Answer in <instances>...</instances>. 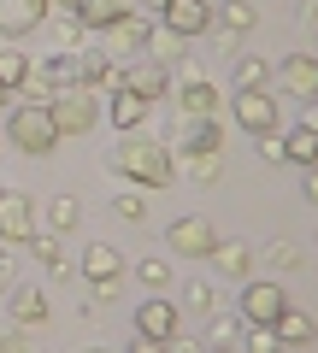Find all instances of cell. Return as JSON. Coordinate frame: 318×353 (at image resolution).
I'll use <instances>...</instances> for the list:
<instances>
[{"label":"cell","mask_w":318,"mask_h":353,"mask_svg":"<svg viewBox=\"0 0 318 353\" xmlns=\"http://www.w3.org/2000/svg\"><path fill=\"white\" fill-rule=\"evenodd\" d=\"M112 171L130 176V183H141V189H166L171 176H177V159H171L166 141H124L112 153Z\"/></svg>","instance_id":"6da1fadb"},{"label":"cell","mask_w":318,"mask_h":353,"mask_svg":"<svg viewBox=\"0 0 318 353\" xmlns=\"http://www.w3.org/2000/svg\"><path fill=\"white\" fill-rule=\"evenodd\" d=\"M6 141L24 148V153H53L65 136H59V124H53L48 101H18L12 112H6Z\"/></svg>","instance_id":"7a4b0ae2"},{"label":"cell","mask_w":318,"mask_h":353,"mask_svg":"<svg viewBox=\"0 0 318 353\" xmlns=\"http://www.w3.org/2000/svg\"><path fill=\"white\" fill-rule=\"evenodd\" d=\"M48 112H53V124H59V136H89V130L101 124V88L71 83V88H59L48 101Z\"/></svg>","instance_id":"3957f363"},{"label":"cell","mask_w":318,"mask_h":353,"mask_svg":"<svg viewBox=\"0 0 318 353\" xmlns=\"http://www.w3.org/2000/svg\"><path fill=\"white\" fill-rule=\"evenodd\" d=\"M159 24H166V36L195 41V36L212 30V0H166L159 6Z\"/></svg>","instance_id":"277c9868"},{"label":"cell","mask_w":318,"mask_h":353,"mask_svg":"<svg viewBox=\"0 0 318 353\" xmlns=\"http://www.w3.org/2000/svg\"><path fill=\"white\" fill-rule=\"evenodd\" d=\"M101 36H106V53H112V59H124V53H148L153 48V18H141L136 6H130V12L118 18V24H106Z\"/></svg>","instance_id":"5b68a950"},{"label":"cell","mask_w":318,"mask_h":353,"mask_svg":"<svg viewBox=\"0 0 318 353\" xmlns=\"http://www.w3.org/2000/svg\"><path fill=\"white\" fill-rule=\"evenodd\" d=\"M36 236V201L30 194H18V189H0V241L6 248H24V241Z\"/></svg>","instance_id":"8992f818"},{"label":"cell","mask_w":318,"mask_h":353,"mask_svg":"<svg viewBox=\"0 0 318 353\" xmlns=\"http://www.w3.org/2000/svg\"><path fill=\"white\" fill-rule=\"evenodd\" d=\"M236 124H242L248 136L277 130V94H266V88H236Z\"/></svg>","instance_id":"52a82bcc"},{"label":"cell","mask_w":318,"mask_h":353,"mask_svg":"<svg viewBox=\"0 0 318 353\" xmlns=\"http://www.w3.org/2000/svg\"><path fill=\"white\" fill-rule=\"evenodd\" d=\"M177 318H183V306L171 301V294H148V301L136 306V336H159L166 341L171 330H177Z\"/></svg>","instance_id":"ba28073f"},{"label":"cell","mask_w":318,"mask_h":353,"mask_svg":"<svg viewBox=\"0 0 318 353\" xmlns=\"http://www.w3.org/2000/svg\"><path fill=\"white\" fill-rule=\"evenodd\" d=\"M283 306H289L283 283H248V289H242V318H248V324H277Z\"/></svg>","instance_id":"9c48e42d"},{"label":"cell","mask_w":318,"mask_h":353,"mask_svg":"<svg viewBox=\"0 0 318 353\" xmlns=\"http://www.w3.org/2000/svg\"><path fill=\"white\" fill-rule=\"evenodd\" d=\"M212 248H218V230L206 224V218H177V224H171V253H183V259H206Z\"/></svg>","instance_id":"30bf717a"},{"label":"cell","mask_w":318,"mask_h":353,"mask_svg":"<svg viewBox=\"0 0 318 353\" xmlns=\"http://www.w3.org/2000/svg\"><path fill=\"white\" fill-rule=\"evenodd\" d=\"M277 83H283V94H295V101H312L318 94V59L312 53H289V59L277 65Z\"/></svg>","instance_id":"8fae6325"},{"label":"cell","mask_w":318,"mask_h":353,"mask_svg":"<svg viewBox=\"0 0 318 353\" xmlns=\"http://www.w3.org/2000/svg\"><path fill=\"white\" fill-rule=\"evenodd\" d=\"M118 88H136L141 101L153 106V101L171 88V65H166V59H136V65L124 71V83H118Z\"/></svg>","instance_id":"7c38bea8"},{"label":"cell","mask_w":318,"mask_h":353,"mask_svg":"<svg viewBox=\"0 0 318 353\" xmlns=\"http://www.w3.org/2000/svg\"><path fill=\"white\" fill-rule=\"evenodd\" d=\"M218 148H224V124H218V118H183V130H177V153L201 159V153H218Z\"/></svg>","instance_id":"4fadbf2b"},{"label":"cell","mask_w":318,"mask_h":353,"mask_svg":"<svg viewBox=\"0 0 318 353\" xmlns=\"http://www.w3.org/2000/svg\"><path fill=\"white\" fill-rule=\"evenodd\" d=\"M77 265H83V277H89V283H124V253H118L112 241H89Z\"/></svg>","instance_id":"5bb4252c"},{"label":"cell","mask_w":318,"mask_h":353,"mask_svg":"<svg viewBox=\"0 0 318 353\" xmlns=\"http://www.w3.org/2000/svg\"><path fill=\"white\" fill-rule=\"evenodd\" d=\"M6 301H12V324H18V330L48 324V294H41L36 283H18V289H6Z\"/></svg>","instance_id":"9a60e30c"},{"label":"cell","mask_w":318,"mask_h":353,"mask_svg":"<svg viewBox=\"0 0 318 353\" xmlns=\"http://www.w3.org/2000/svg\"><path fill=\"white\" fill-rule=\"evenodd\" d=\"M41 18H48L41 0H0V36H30Z\"/></svg>","instance_id":"2e32d148"},{"label":"cell","mask_w":318,"mask_h":353,"mask_svg":"<svg viewBox=\"0 0 318 353\" xmlns=\"http://www.w3.org/2000/svg\"><path fill=\"white\" fill-rule=\"evenodd\" d=\"M183 118H218V83L212 77H195V83H177Z\"/></svg>","instance_id":"e0dca14e"},{"label":"cell","mask_w":318,"mask_h":353,"mask_svg":"<svg viewBox=\"0 0 318 353\" xmlns=\"http://www.w3.org/2000/svg\"><path fill=\"white\" fill-rule=\"evenodd\" d=\"M77 65H83V83H89V88H118V83H124V71H118V59L106 48H83Z\"/></svg>","instance_id":"ac0fdd59"},{"label":"cell","mask_w":318,"mask_h":353,"mask_svg":"<svg viewBox=\"0 0 318 353\" xmlns=\"http://www.w3.org/2000/svg\"><path fill=\"white\" fill-rule=\"evenodd\" d=\"M130 12V0H77V24L83 30H106Z\"/></svg>","instance_id":"d6986e66"},{"label":"cell","mask_w":318,"mask_h":353,"mask_svg":"<svg viewBox=\"0 0 318 353\" xmlns=\"http://www.w3.org/2000/svg\"><path fill=\"white\" fill-rule=\"evenodd\" d=\"M271 330H277V341H283V347H306V341L318 336V324H312L306 312H295V306H283V312H277V324H271Z\"/></svg>","instance_id":"ffe728a7"},{"label":"cell","mask_w":318,"mask_h":353,"mask_svg":"<svg viewBox=\"0 0 318 353\" xmlns=\"http://www.w3.org/2000/svg\"><path fill=\"white\" fill-rule=\"evenodd\" d=\"M36 77H41V83L53 88V94H59V88H71V83H83V65H77V53H65V48H59V53H53V59L41 65Z\"/></svg>","instance_id":"44dd1931"},{"label":"cell","mask_w":318,"mask_h":353,"mask_svg":"<svg viewBox=\"0 0 318 353\" xmlns=\"http://www.w3.org/2000/svg\"><path fill=\"white\" fill-rule=\"evenodd\" d=\"M283 159H289V165H318V130L295 124L289 136H283Z\"/></svg>","instance_id":"7402d4cb"},{"label":"cell","mask_w":318,"mask_h":353,"mask_svg":"<svg viewBox=\"0 0 318 353\" xmlns=\"http://www.w3.org/2000/svg\"><path fill=\"white\" fill-rule=\"evenodd\" d=\"M141 118H148V101H141L136 88H112V124L118 130H136Z\"/></svg>","instance_id":"603a6c76"},{"label":"cell","mask_w":318,"mask_h":353,"mask_svg":"<svg viewBox=\"0 0 318 353\" xmlns=\"http://www.w3.org/2000/svg\"><path fill=\"white\" fill-rule=\"evenodd\" d=\"M206 259H212L218 271H224V277H248V265H254V253H248L242 241H218V248L206 253Z\"/></svg>","instance_id":"cb8c5ba5"},{"label":"cell","mask_w":318,"mask_h":353,"mask_svg":"<svg viewBox=\"0 0 318 353\" xmlns=\"http://www.w3.org/2000/svg\"><path fill=\"white\" fill-rule=\"evenodd\" d=\"M30 71H36V65H30L24 48H0V88H12V94H18Z\"/></svg>","instance_id":"d4e9b609"},{"label":"cell","mask_w":318,"mask_h":353,"mask_svg":"<svg viewBox=\"0 0 318 353\" xmlns=\"http://www.w3.org/2000/svg\"><path fill=\"white\" fill-rule=\"evenodd\" d=\"M24 248H30V253H36V259H41V265H48V271H65V241H59V236H53V230H36V236H30V241H24Z\"/></svg>","instance_id":"484cf974"},{"label":"cell","mask_w":318,"mask_h":353,"mask_svg":"<svg viewBox=\"0 0 318 353\" xmlns=\"http://www.w3.org/2000/svg\"><path fill=\"white\" fill-rule=\"evenodd\" d=\"M77 218H83V206H77V194H53V201H48V230H53V236H65V230H77Z\"/></svg>","instance_id":"4316f807"},{"label":"cell","mask_w":318,"mask_h":353,"mask_svg":"<svg viewBox=\"0 0 318 353\" xmlns=\"http://www.w3.org/2000/svg\"><path fill=\"white\" fill-rule=\"evenodd\" d=\"M271 83V65L259 53H236V88H266Z\"/></svg>","instance_id":"83f0119b"},{"label":"cell","mask_w":318,"mask_h":353,"mask_svg":"<svg viewBox=\"0 0 318 353\" xmlns=\"http://www.w3.org/2000/svg\"><path fill=\"white\" fill-rule=\"evenodd\" d=\"M212 18H224V30H236V36H248V30L259 24L254 0H224V12H212Z\"/></svg>","instance_id":"f1b7e54d"},{"label":"cell","mask_w":318,"mask_h":353,"mask_svg":"<svg viewBox=\"0 0 318 353\" xmlns=\"http://www.w3.org/2000/svg\"><path fill=\"white\" fill-rule=\"evenodd\" d=\"M177 306H189V312H212V306H218V289H212V283H183Z\"/></svg>","instance_id":"f546056e"},{"label":"cell","mask_w":318,"mask_h":353,"mask_svg":"<svg viewBox=\"0 0 318 353\" xmlns=\"http://www.w3.org/2000/svg\"><path fill=\"white\" fill-rule=\"evenodd\" d=\"M136 277L148 283L153 294H166V289H171V265H166V259H141V265H136Z\"/></svg>","instance_id":"4dcf8cb0"},{"label":"cell","mask_w":318,"mask_h":353,"mask_svg":"<svg viewBox=\"0 0 318 353\" xmlns=\"http://www.w3.org/2000/svg\"><path fill=\"white\" fill-rule=\"evenodd\" d=\"M242 353H283V341H277V330H271V324H254V330H248V341H242Z\"/></svg>","instance_id":"1f68e13d"},{"label":"cell","mask_w":318,"mask_h":353,"mask_svg":"<svg viewBox=\"0 0 318 353\" xmlns=\"http://www.w3.org/2000/svg\"><path fill=\"white\" fill-rule=\"evenodd\" d=\"M266 265H271V271H295V265H301V248H295V241H271Z\"/></svg>","instance_id":"d6a6232c"},{"label":"cell","mask_w":318,"mask_h":353,"mask_svg":"<svg viewBox=\"0 0 318 353\" xmlns=\"http://www.w3.org/2000/svg\"><path fill=\"white\" fill-rule=\"evenodd\" d=\"M183 171H189L195 183H218V153H201V159H189Z\"/></svg>","instance_id":"836d02e7"},{"label":"cell","mask_w":318,"mask_h":353,"mask_svg":"<svg viewBox=\"0 0 318 353\" xmlns=\"http://www.w3.org/2000/svg\"><path fill=\"white\" fill-rule=\"evenodd\" d=\"M112 206H118V218H130V224H136V218H148V201H141L136 189H124V194H118Z\"/></svg>","instance_id":"e575fe53"},{"label":"cell","mask_w":318,"mask_h":353,"mask_svg":"<svg viewBox=\"0 0 318 353\" xmlns=\"http://www.w3.org/2000/svg\"><path fill=\"white\" fill-rule=\"evenodd\" d=\"M18 283V265H12V248H6V241H0V294L12 289Z\"/></svg>","instance_id":"d590c367"},{"label":"cell","mask_w":318,"mask_h":353,"mask_svg":"<svg viewBox=\"0 0 318 353\" xmlns=\"http://www.w3.org/2000/svg\"><path fill=\"white\" fill-rule=\"evenodd\" d=\"M259 153H266L271 165H283V130H266V136H259Z\"/></svg>","instance_id":"8d00e7d4"},{"label":"cell","mask_w":318,"mask_h":353,"mask_svg":"<svg viewBox=\"0 0 318 353\" xmlns=\"http://www.w3.org/2000/svg\"><path fill=\"white\" fill-rule=\"evenodd\" d=\"M166 347H171V353H206L201 341H195V336H183V330H171V336H166Z\"/></svg>","instance_id":"74e56055"},{"label":"cell","mask_w":318,"mask_h":353,"mask_svg":"<svg viewBox=\"0 0 318 353\" xmlns=\"http://www.w3.org/2000/svg\"><path fill=\"white\" fill-rule=\"evenodd\" d=\"M0 353H30V341L18 336V324H12V330H0Z\"/></svg>","instance_id":"f35d334b"},{"label":"cell","mask_w":318,"mask_h":353,"mask_svg":"<svg viewBox=\"0 0 318 353\" xmlns=\"http://www.w3.org/2000/svg\"><path fill=\"white\" fill-rule=\"evenodd\" d=\"M236 330H242L236 318H212V347H218V341H236Z\"/></svg>","instance_id":"ab89813d"},{"label":"cell","mask_w":318,"mask_h":353,"mask_svg":"<svg viewBox=\"0 0 318 353\" xmlns=\"http://www.w3.org/2000/svg\"><path fill=\"white\" fill-rule=\"evenodd\" d=\"M124 353H171V347H166V341H159V336H136V341H130Z\"/></svg>","instance_id":"60d3db41"},{"label":"cell","mask_w":318,"mask_h":353,"mask_svg":"<svg viewBox=\"0 0 318 353\" xmlns=\"http://www.w3.org/2000/svg\"><path fill=\"white\" fill-rule=\"evenodd\" d=\"M118 289H124V283H95V306H106V301H118Z\"/></svg>","instance_id":"b9f144b4"},{"label":"cell","mask_w":318,"mask_h":353,"mask_svg":"<svg viewBox=\"0 0 318 353\" xmlns=\"http://www.w3.org/2000/svg\"><path fill=\"white\" fill-rule=\"evenodd\" d=\"M306 201L318 206V165H306Z\"/></svg>","instance_id":"7bdbcfd3"},{"label":"cell","mask_w":318,"mask_h":353,"mask_svg":"<svg viewBox=\"0 0 318 353\" xmlns=\"http://www.w3.org/2000/svg\"><path fill=\"white\" fill-rule=\"evenodd\" d=\"M301 124H306V130H318V94H312V101H306V112H301Z\"/></svg>","instance_id":"ee69618b"},{"label":"cell","mask_w":318,"mask_h":353,"mask_svg":"<svg viewBox=\"0 0 318 353\" xmlns=\"http://www.w3.org/2000/svg\"><path fill=\"white\" fill-rule=\"evenodd\" d=\"M48 6H59V12H77V0H48Z\"/></svg>","instance_id":"f6af8a7d"},{"label":"cell","mask_w":318,"mask_h":353,"mask_svg":"<svg viewBox=\"0 0 318 353\" xmlns=\"http://www.w3.org/2000/svg\"><path fill=\"white\" fill-rule=\"evenodd\" d=\"M206 353H242V347H230V341H218V347H206Z\"/></svg>","instance_id":"bcb514c9"},{"label":"cell","mask_w":318,"mask_h":353,"mask_svg":"<svg viewBox=\"0 0 318 353\" xmlns=\"http://www.w3.org/2000/svg\"><path fill=\"white\" fill-rule=\"evenodd\" d=\"M130 6H153V12H159V6H166V0H130Z\"/></svg>","instance_id":"7dc6e473"},{"label":"cell","mask_w":318,"mask_h":353,"mask_svg":"<svg viewBox=\"0 0 318 353\" xmlns=\"http://www.w3.org/2000/svg\"><path fill=\"white\" fill-rule=\"evenodd\" d=\"M6 101H12V88H0V106H6Z\"/></svg>","instance_id":"c3c4849f"},{"label":"cell","mask_w":318,"mask_h":353,"mask_svg":"<svg viewBox=\"0 0 318 353\" xmlns=\"http://www.w3.org/2000/svg\"><path fill=\"white\" fill-rule=\"evenodd\" d=\"M89 353H101V347H89Z\"/></svg>","instance_id":"681fc988"},{"label":"cell","mask_w":318,"mask_h":353,"mask_svg":"<svg viewBox=\"0 0 318 353\" xmlns=\"http://www.w3.org/2000/svg\"><path fill=\"white\" fill-rule=\"evenodd\" d=\"M41 6H48V0H41Z\"/></svg>","instance_id":"f907efd6"},{"label":"cell","mask_w":318,"mask_h":353,"mask_svg":"<svg viewBox=\"0 0 318 353\" xmlns=\"http://www.w3.org/2000/svg\"><path fill=\"white\" fill-rule=\"evenodd\" d=\"M0 189H6V183H0Z\"/></svg>","instance_id":"816d5d0a"}]
</instances>
